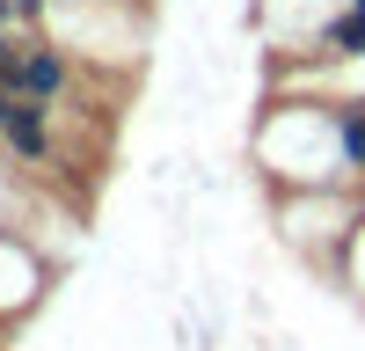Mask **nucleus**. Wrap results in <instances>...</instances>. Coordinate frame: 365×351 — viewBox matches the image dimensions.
I'll return each instance as SVG.
<instances>
[{"label":"nucleus","instance_id":"nucleus-2","mask_svg":"<svg viewBox=\"0 0 365 351\" xmlns=\"http://www.w3.org/2000/svg\"><path fill=\"white\" fill-rule=\"evenodd\" d=\"M66 81H73L66 51H51V44L37 37V44H29V66H22V88H15V96H37V103H58V96H66Z\"/></svg>","mask_w":365,"mask_h":351},{"label":"nucleus","instance_id":"nucleus-3","mask_svg":"<svg viewBox=\"0 0 365 351\" xmlns=\"http://www.w3.org/2000/svg\"><path fill=\"white\" fill-rule=\"evenodd\" d=\"M29 44H37V37H29V29H0V81H8V88H22V66H29Z\"/></svg>","mask_w":365,"mask_h":351},{"label":"nucleus","instance_id":"nucleus-5","mask_svg":"<svg viewBox=\"0 0 365 351\" xmlns=\"http://www.w3.org/2000/svg\"><path fill=\"white\" fill-rule=\"evenodd\" d=\"M8 103H15V88H8V81H0V110H8Z\"/></svg>","mask_w":365,"mask_h":351},{"label":"nucleus","instance_id":"nucleus-6","mask_svg":"<svg viewBox=\"0 0 365 351\" xmlns=\"http://www.w3.org/2000/svg\"><path fill=\"white\" fill-rule=\"evenodd\" d=\"M351 15H365V0H351Z\"/></svg>","mask_w":365,"mask_h":351},{"label":"nucleus","instance_id":"nucleus-4","mask_svg":"<svg viewBox=\"0 0 365 351\" xmlns=\"http://www.w3.org/2000/svg\"><path fill=\"white\" fill-rule=\"evenodd\" d=\"M358 51H365V15L329 22V58H358Z\"/></svg>","mask_w":365,"mask_h":351},{"label":"nucleus","instance_id":"nucleus-1","mask_svg":"<svg viewBox=\"0 0 365 351\" xmlns=\"http://www.w3.org/2000/svg\"><path fill=\"white\" fill-rule=\"evenodd\" d=\"M51 103H37V96H15L8 110H0V146L8 154H22V161H44L51 154Z\"/></svg>","mask_w":365,"mask_h":351}]
</instances>
